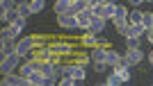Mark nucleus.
Segmentation results:
<instances>
[{"label":"nucleus","mask_w":153,"mask_h":86,"mask_svg":"<svg viewBox=\"0 0 153 86\" xmlns=\"http://www.w3.org/2000/svg\"><path fill=\"white\" fill-rule=\"evenodd\" d=\"M149 63L153 66V50H151V55H149Z\"/></svg>","instance_id":"f704fd0d"},{"label":"nucleus","mask_w":153,"mask_h":86,"mask_svg":"<svg viewBox=\"0 0 153 86\" xmlns=\"http://www.w3.org/2000/svg\"><path fill=\"white\" fill-rule=\"evenodd\" d=\"M57 23L64 30H78V23H76V16H73V14H59Z\"/></svg>","instance_id":"20e7f679"},{"label":"nucleus","mask_w":153,"mask_h":86,"mask_svg":"<svg viewBox=\"0 0 153 86\" xmlns=\"http://www.w3.org/2000/svg\"><path fill=\"white\" fill-rule=\"evenodd\" d=\"M48 48L53 50V55H59V57L71 55V52H73V45L66 43V41H51V43H48Z\"/></svg>","instance_id":"7ed1b4c3"},{"label":"nucleus","mask_w":153,"mask_h":86,"mask_svg":"<svg viewBox=\"0 0 153 86\" xmlns=\"http://www.w3.org/2000/svg\"><path fill=\"white\" fill-rule=\"evenodd\" d=\"M44 7H46V2H44V0H32V2H30V9H32V14L44 12Z\"/></svg>","instance_id":"a878e982"},{"label":"nucleus","mask_w":153,"mask_h":86,"mask_svg":"<svg viewBox=\"0 0 153 86\" xmlns=\"http://www.w3.org/2000/svg\"><path fill=\"white\" fill-rule=\"evenodd\" d=\"M27 79H30V84H32V86H44V79H46V77H44L41 73H32Z\"/></svg>","instance_id":"5701e85b"},{"label":"nucleus","mask_w":153,"mask_h":86,"mask_svg":"<svg viewBox=\"0 0 153 86\" xmlns=\"http://www.w3.org/2000/svg\"><path fill=\"white\" fill-rule=\"evenodd\" d=\"M105 63H108V68H119V63H121V55L114 52V50H108V59H105Z\"/></svg>","instance_id":"9b49d317"},{"label":"nucleus","mask_w":153,"mask_h":86,"mask_svg":"<svg viewBox=\"0 0 153 86\" xmlns=\"http://www.w3.org/2000/svg\"><path fill=\"white\" fill-rule=\"evenodd\" d=\"M16 5H19V2H12V0H2V2H0V9H2V14H7V12H14V9H16Z\"/></svg>","instance_id":"393cba45"},{"label":"nucleus","mask_w":153,"mask_h":86,"mask_svg":"<svg viewBox=\"0 0 153 86\" xmlns=\"http://www.w3.org/2000/svg\"><path fill=\"white\" fill-rule=\"evenodd\" d=\"M114 14H117V2H105V12H103V20H114Z\"/></svg>","instance_id":"4468645a"},{"label":"nucleus","mask_w":153,"mask_h":86,"mask_svg":"<svg viewBox=\"0 0 153 86\" xmlns=\"http://www.w3.org/2000/svg\"><path fill=\"white\" fill-rule=\"evenodd\" d=\"M89 59H91V63H105V59H108V48H98V45H96L89 52Z\"/></svg>","instance_id":"423d86ee"},{"label":"nucleus","mask_w":153,"mask_h":86,"mask_svg":"<svg viewBox=\"0 0 153 86\" xmlns=\"http://www.w3.org/2000/svg\"><path fill=\"white\" fill-rule=\"evenodd\" d=\"M142 18H144V12H140V9H133V12H128V25H137L142 23Z\"/></svg>","instance_id":"2eb2a0df"},{"label":"nucleus","mask_w":153,"mask_h":86,"mask_svg":"<svg viewBox=\"0 0 153 86\" xmlns=\"http://www.w3.org/2000/svg\"><path fill=\"white\" fill-rule=\"evenodd\" d=\"M32 73H34V68H32V63H30V61H25V63H23V66L19 68V75H21V77H25V79H27V77H30Z\"/></svg>","instance_id":"4be33fe9"},{"label":"nucleus","mask_w":153,"mask_h":86,"mask_svg":"<svg viewBox=\"0 0 153 86\" xmlns=\"http://www.w3.org/2000/svg\"><path fill=\"white\" fill-rule=\"evenodd\" d=\"M146 39H149V43L153 45V34H151V32H146Z\"/></svg>","instance_id":"72a5a7b5"},{"label":"nucleus","mask_w":153,"mask_h":86,"mask_svg":"<svg viewBox=\"0 0 153 86\" xmlns=\"http://www.w3.org/2000/svg\"><path fill=\"white\" fill-rule=\"evenodd\" d=\"M34 50H37V39H34V36H25V39H21V41L16 43V55H19L21 59L32 57Z\"/></svg>","instance_id":"f257e3e1"},{"label":"nucleus","mask_w":153,"mask_h":86,"mask_svg":"<svg viewBox=\"0 0 153 86\" xmlns=\"http://www.w3.org/2000/svg\"><path fill=\"white\" fill-rule=\"evenodd\" d=\"M57 86H76V82L71 79V77H62V79L57 82Z\"/></svg>","instance_id":"c756f323"},{"label":"nucleus","mask_w":153,"mask_h":86,"mask_svg":"<svg viewBox=\"0 0 153 86\" xmlns=\"http://www.w3.org/2000/svg\"><path fill=\"white\" fill-rule=\"evenodd\" d=\"M21 82H23V77H21L19 73H12V75H5V77H2V84L0 86H21Z\"/></svg>","instance_id":"9d476101"},{"label":"nucleus","mask_w":153,"mask_h":86,"mask_svg":"<svg viewBox=\"0 0 153 86\" xmlns=\"http://www.w3.org/2000/svg\"><path fill=\"white\" fill-rule=\"evenodd\" d=\"M19 68H21V57L19 55L5 57V59L0 61V73H2V75H12V73H16Z\"/></svg>","instance_id":"f03ea898"},{"label":"nucleus","mask_w":153,"mask_h":86,"mask_svg":"<svg viewBox=\"0 0 153 86\" xmlns=\"http://www.w3.org/2000/svg\"><path fill=\"white\" fill-rule=\"evenodd\" d=\"M16 12H19V16L27 18V16L32 14V9H30V2H19V5H16Z\"/></svg>","instance_id":"a211bd4d"},{"label":"nucleus","mask_w":153,"mask_h":86,"mask_svg":"<svg viewBox=\"0 0 153 86\" xmlns=\"http://www.w3.org/2000/svg\"><path fill=\"white\" fill-rule=\"evenodd\" d=\"M57 82H59V79H55V77H46V79H44V86H57Z\"/></svg>","instance_id":"2f4dec72"},{"label":"nucleus","mask_w":153,"mask_h":86,"mask_svg":"<svg viewBox=\"0 0 153 86\" xmlns=\"http://www.w3.org/2000/svg\"><path fill=\"white\" fill-rule=\"evenodd\" d=\"M126 59L130 61V66H137V63L144 59V52H142V50H128V52H126Z\"/></svg>","instance_id":"f8f14e48"},{"label":"nucleus","mask_w":153,"mask_h":86,"mask_svg":"<svg viewBox=\"0 0 153 86\" xmlns=\"http://www.w3.org/2000/svg\"><path fill=\"white\" fill-rule=\"evenodd\" d=\"M105 86H123V82H121V77L117 73H110L108 79H105Z\"/></svg>","instance_id":"aec40b11"},{"label":"nucleus","mask_w":153,"mask_h":86,"mask_svg":"<svg viewBox=\"0 0 153 86\" xmlns=\"http://www.w3.org/2000/svg\"><path fill=\"white\" fill-rule=\"evenodd\" d=\"M142 25L146 27V32L153 27V12H144V18H142Z\"/></svg>","instance_id":"bb28decb"},{"label":"nucleus","mask_w":153,"mask_h":86,"mask_svg":"<svg viewBox=\"0 0 153 86\" xmlns=\"http://www.w3.org/2000/svg\"><path fill=\"white\" fill-rule=\"evenodd\" d=\"M12 25H14V27H19V30L23 32V30H25V25H27V18H23V16H21V18L16 20V23H12Z\"/></svg>","instance_id":"c85d7f7f"},{"label":"nucleus","mask_w":153,"mask_h":86,"mask_svg":"<svg viewBox=\"0 0 153 86\" xmlns=\"http://www.w3.org/2000/svg\"><path fill=\"white\" fill-rule=\"evenodd\" d=\"M91 18H94V16H91V12H82V14H78L76 16V23H78V30H89V23H91Z\"/></svg>","instance_id":"6e6552de"},{"label":"nucleus","mask_w":153,"mask_h":86,"mask_svg":"<svg viewBox=\"0 0 153 86\" xmlns=\"http://www.w3.org/2000/svg\"><path fill=\"white\" fill-rule=\"evenodd\" d=\"M30 59H37V61L46 63V61H51V59H53V50L48 48V45H44V48H37L34 52H32Z\"/></svg>","instance_id":"39448f33"},{"label":"nucleus","mask_w":153,"mask_h":86,"mask_svg":"<svg viewBox=\"0 0 153 86\" xmlns=\"http://www.w3.org/2000/svg\"><path fill=\"white\" fill-rule=\"evenodd\" d=\"M71 12V0H57L55 2V14H69Z\"/></svg>","instance_id":"dca6fc26"},{"label":"nucleus","mask_w":153,"mask_h":86,"mask_svg":"<svg viewBox=\"0 0 153 86\" xmlns=\"http://www.w3.org/2000/svg\"><path fill=\"white\" fill-rule=\"evenodd\" d=\"M21 86H32V84H30V79H25V77H23V82H21Z\"/></svg>","instance_id":"473e14b6"},{"label":"nucleus","mask_w":153,"mask_h":86,"mask_svg":"<svg viewBox=\"0 0 153 86\" xmlns=\"http://www.w3.org/2000/svg\"><path fill=\"white\" fill-rule=\"evenodd\" d=\"M105 30V20L103 18H91V23H89V30L85 32V34H94V36H98V34H101V32Z\"/></svg>","instance_id":"0eeeda50"},{"label":"nucleus","mask_w":153,"mask_h":86,"mask_svg":"<svg viewBox=\"0 0 153 86\" xmlns=\"http://www.w3.org/2000/svg\"><path fill=\"white\" fill-rule=\"evenodd\" d=\"M21 34L19 27H14V25H5V30H2V41H16Z\"/></svg>","instance_id":"1a4fd4ad"},{"label":"nucleus","mask_w":153,"mask_h":86,"mask_svg":"<svg viewBox=\"0 0 153 86\" xmlns=\"http://www.w3.org/2000/svg\"><path fill=\"white\" fill-rule=\"evenodd\" d=\"M112 73H117V75H119L123 84H126V82H130V68H121V66H119V68H114Z\"/></svg>","instance_id":"412c9836"},{"label":"nucleus","mask_w":153,"mask_h":86,"mask_svg":"<svg viewBox=\"0 0 153 86\" xmlns=\"http://www.w3.org/2000/svg\"><path fill=\"white\" fill-rule=\"evenodd\" d=\"M101 86H105V84H101Z\"/></svg>","instance_id":"e433bc0d"},{"label":"nucleus","mask_w":153,"mask_h":86,"mask_svg":"<svg viewBox=\"0 0 153 86\" xmlns=\"http://www.w3.org/2000/svg\"><path fill=\"white\" fill-rule=\"evenodd\" d=\"M126 50H140V39H126Z\"/></svg>","instance_id":"cd10ccee"},{"label":"nucleus","mask_w":153,"mask_h":86,"mask_svg":"<svg viewBox=\"0 0 153 86\" xmlns=\"http://www.w3.org/2000/svg\"><path fill=\"white\" fill-rule=\"evenodd\" d=\"M114 30L121 34V36H126L128 30H130V25H128V20H121V23H114Z\"/></svg>","instance_id":"b1692460"},{"label":"nucleus","mask_w":153,"mask_h":86,"mask_svg":"<svg viewBox=\"0 0 153 86\" xmlns=\"http://www.w3.org/2000/svg\"><path fill=\"white\" fill-rule=\"evenodd\" d=\"M0 52H2V59H5V57L16 55V43H14V41H2V45H0Z\"/></svg>","instance_id":"ddd939ff"},{"label":"nucleus","mask_w":153,"mask_h":86,"mask_svg":"<svg viewBox=\"0 0 153 86\" xmlns=\"http://www.w3.org/2000/svg\"><path fill=\"white\" fill-rule=\"evenodd\" d=\"M149 32H151V34H153V27H151V30H149Z\"/></svg>","instance_id":"c9c22d12"},{"label":"nucleus","mask_w":153,"mask_h":86,"mask_svg":"<svg viewBox=\"0 0 153 86\" xmlns=\"http://www.w3.org/2000/svg\"><path fill=\"white\" fill-rule=\"evenodd\" d=\"M91 68H94L96 73H105V70H108V63H91Z\"/></svg>","instance_id":"7c9ffc66"},{"label":"nucleus","mask_w":153,"mask_h":86,"mask_svg":"<svg viewBox=\"0 0 153 86\" xmlns=\"http://www.w3.org/2000/svg\"><path fill=\"white\" fill-rule=\"evenodd\" d=\"M82 45H85V48H91V50H94L96 45H98V39H96L94 34H85V36H82Z\"/></svg>","instance_id":"6ab92c4d"},{"label":"nucleus","mask_w":153,"mask_h":86,"mask_svg":"<svg viewBox=\"0 0 153 86\" xmlns=\"http://www.w3.org/2000/svg\"><path fill=\"white\" fill-rule=\"evenodd\" d=\"M128 18V7L126 5H117V14H114V20L112 23H121V20Z\"/></svg>","instance_id":"f3484780"}]
</instances>
